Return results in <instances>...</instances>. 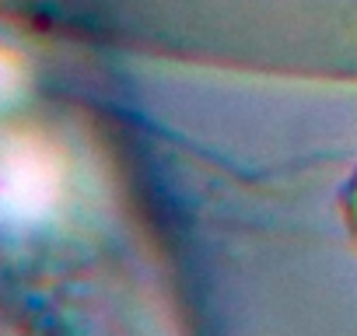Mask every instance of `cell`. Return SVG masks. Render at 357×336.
<instances>
[{
  "label": "cell",
  "instance_id": "2",
  "mask_svg": "<svg viewBox=\"0 0 357 336\" xmlns=\"http://www.w3.org/2000/svg\"><path fill=\"white\" fill-rule=\"evenodd\" d=\"M18 81H22V74H18L15 60H8L4 53H0V102H8L18 91Z\"/></svg>",
  "mask_w": 357,
  "mask_h": 336
},
{
  "label": "cell",
  "instance_id": "1",
  "mask_svg": "<svg viewBox=\"0 0 357 336\" xmlns=\"http://www.w3.org/2000/svg\"><path fill=\"white\" fill-rule=\"evenodd\" d=\"M63 193L60 168L43 147H11L0 158V224H39Z\"/></svg>",
  "mask_w": 357,
  "mask_h": 336
}]
</instances>
